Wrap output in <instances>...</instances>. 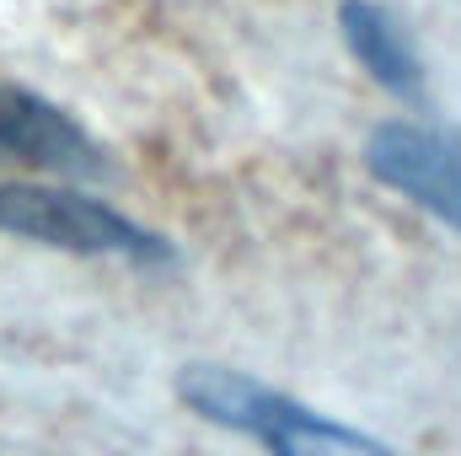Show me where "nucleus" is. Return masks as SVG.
Instances as JSON below:
<instances>
[{"instance_id":"2","label":"nucleus","mask_w":461,"mask_h":456,"mask_svg":"<svg viewBox=\"0 0 461 456\" xmlns=\"http://www.w3.org/2000/svg\"><path fill=\"white\" fill-rule=\"evenodd\" d=\"M183 397L194 408H204L210 419L236 424V430H258L274 456H392L375 446L370 435L344 430L333 419H317L274 392H263L258 381L236 376V370H215V365H194L183 376Z\"/></svg>"},{"instance_id":"1","label":"nucleus","mask_w":461,"mask_h":456,"mask_svg":"<svg viewBox=\"0 0 461 456\" xmlns=\"http://www.w3.org/2000/svg\"><path fill=\"white\" fill-rule=\"evenodd\" d=\"M0 231L81 258H129V263L167 258L161 236L134 226L113 205L59 183H0Z\"/></svg>"},{"instance_id":"4","label":"nucleus","mask_w":461,"mask_h":456,"mask_svg":"<svg viewBox=\"0 0 461 456\" xmlns=\"http://www.w3.org/2000/svg\"><path fill=\"white\" fill-rule=\"evenodd\" d=\"M0 167L32 172H97L92 134L27 87H0Z\"/></svg>"},{"instance_id":"5","label":"nucleus","mask_w":461,"mask_h":456,"mask_svg":"<svg viewBox=\"0 0 461 456\" xmlns=\"http://www.w3.org/2000/svg\"><path fill=\"white\" fill-rule=\"evenodd\" d=\"M339 22H344L348 54H354L386 92L413 97V92L424 87V65H419V54H413L402 22H397L386 5H375V0H344Z\"/></svg>"},{"instance_id":"3","label":"nucleus","mask_w":461,"mask_h":456,"mask_svg":"<svg viewBox=\"0 0 461 456\" xmlns=\"http://www.w3.org/2000/svg\"><path fill=\"white\" fill-rule=\"evenodd\" d=\"M370 172L397 188L402 199H413L419 210H429L435 221L461 231V140L429 123H381L365 145Z\"/></svg>"}]
</instances>
